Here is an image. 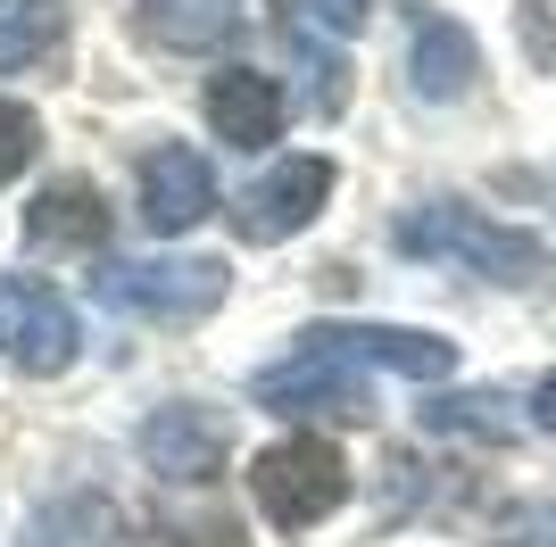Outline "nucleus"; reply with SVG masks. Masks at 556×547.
<instances>
[{
  "instance_id": "obj_20",
  "label": "nucleus",
  "mask_w": 556,
  "mask_h": 547,
  "mask_svg": "<svg viewBox=\"0 0 556 547\" xmlns=\"http://www.w3.org/2000/svg\"><path fill=\"white\" fill-rule=\"evenodd\" d=\"M532 423H540V432H556V373L532 390Z\"/></svg>"
},
{
  "instance_id": "obj_10",
  "label": "nucleus",
  "mask_w": 556,
  "mask_h": 547,
  "mask_svg": "<svg viewBox=\"0 0 556 547\" xmlns=\"http://www.w3.org/2000/svg\"><path fill=\"white\" fill-rule=\"evenodd\" d=\"M208 125H216V141H232V150H275L282 125H291V100H282L275 75L225 67V75H208Z\"/></svg>"
},
{
  "instance_id": "obj_4",
  "label": "nucleus",
  "mask_w": 556,
  "mask_h": 547,
  "mask_svg": "<svg viewBox=\"0 0 556 547\" xmlns=\"http://www.w3.org/2000/svg\"><path fill=\"white\" fill-rule=\"evenodd\" d=\"M75 348H84V323H75L67 291H50L42 274H0V357L17 373H67Z\"/></svg>"
},
{
  "instance_id": "obj_17",
  "label": "nucleus",
  "mask_w": 556,
  "mask_h": 547,
  "mask_svg": "<svg viewBox=\"0 0 556 547\" xmlns=\"http://www.w3.org/2000/svg\"><path fill=\"white\" fill-rule=\"evenodd\" d=\"M42 150V116L25 109V100H0V182H17Z\"/></svg>"
},
{
  "instance_id": "obj_1",
  "label": "nucleus",
  "mask_w": 556,
  "mask_h": 547,
  "mask_svg": "<svg viewBox=\"0 0 556 547\" xmlns=\"http://www.w3.org/2000/svg\"><path fill=\"white\" fill-rule=\"evenodd\" d=\"M399 250L407 257H457V266L490 274V282H515V291L548 282V241H532V232H515V225H490L482 207H465V200L407 207L399 216Z\"/></svg>"
},
{
  "instance_id": "obj_2",
  "label": "nucleus",
  "mask_w": 556,
  "mask_h": 547,
  "mask_svg": "<svg viewBox=\"0 0 556 547\" xmlns=\"http://www.w3.org/2000/svg\"><path fill=\"white\" fill-rule=\"evenodd\" d=\"M225 291H232L225 257H100L92 274L100 307L141 316V323H200L225 307Z\"/></svg>"
},
{
  "instance_id": "obj_8",
  "label": "nucleus",
  "mask_w": 556,
  "mask_h": 547,
  "mask_svg": "<svg viewBox=\"0 0 556 547\" xmlns=\"http://www.w3.org/2000/svg\"><path fill=\"white\" fill-rule=\"evenodd\" d=\"M232 456V423L216 407H159L150 423H141V465L159 481H216Z\"/></svg>"
},
{
  "instance_id": "obj_12",
  "label": "nucleus",
  "mask_w": 556,
  "mask_h": 547,
  "mask_svg": "<svg viewBox=\"0 0 556 547\" xmlns=\"http://www.w3.org/2000/svg\"><path fill=\"white\" fill-rule=\"evenodd\" d=\"M17 547H134V531H125L116 498H100V489H67V498H50L42 514L25 523Z\"/></svg>"
},
{
  "instance_id": "obj_16",
  "label": "nucleus",
  "mask_w": 556,
  "mask_h": 547,
  "mask_svg": "<svg viewBox=\"0 0 556 547\" xmlns=\"http://www.w3.org/2000/svg\"><path fill=\"white\" fill-rule=\"evenodd\" d=\"M59 42V0H0V75L34 67Z\"/></svg>"
},
{
  "instance_id": "obj_7",
  "label": "nucleus",
  "mask_w": 556,
  "mask_h": 547,
  "mask_svg": "<svg viewBox=\"0 0 556 547\" xmlns=\"http://www.w3.org/2000/svg\"><path fill=\"white\" fill-rule=\"evenodd\" d=\"M300 348L341 365H382V373H407V382H448L457 373V348L441 332H407V323H316L300 332Z\"/></svg>"
},
{
  "instance_id": "obj_14",
  "label": "nucleus",
  "mask_w": 556,
  "mask_h": 547,
  "mask_svg": "<svg viewBox=\"0 0 556 547\" xmlns=\"http://www.w3.org/2000/svg\"><path fill=\"white\" fill-rule=\"evenodd\" d=\"M141 34L159 50H225L241 34V9L250 0H134Z\"/></svg>"
},
{
  "instance_id": "obj_9",
  "label": "nucleus",
  "mask_w": 556,
  "mask_h": 547,
  "mask_svg": "<svg viewBox=\"0 0 556 547\" xmlns=\"http://www.w3.org/2000/svg\"><path fill=\"white\" fill-rule=\"evenodd\" d=\"M208 207H216V175H208L200 150L159 141V150L141 158V225L150 232H191Z\"/></svg>"
},
{
  "instance_id": "obj_3",
  "label": "nucleus",
  "mask_w": 556,
  "mask_h": 547,
  "mask_svg": "<svg viewBox=\"0 0 556 547\" xmlns=\"http://www.w3.org/2000/svg\"><path fill=\"white\" fill-rule=\"evenodd\" d=\"M250 498L266 506V523H275V531H316L332 506L349 498V465H341L332 440L291 432V440H275V448H257Z\"/></svg>"
},
{
  "instance_id": "obj_19",
  "label": "nucleus",
  "mask_w": 556,
  "mask_h": 547,
  "mask_svg": "<svg viewBox=\"0 0 556 547\" xmlns=\"http://www.w3.org/2000/svg\"><path fill=\"white\" fill-rule=\"evenodd\" d=\"M316 9V25H332V34H357V25L374 17V0H307Z\"/></svg>"
},
{
  "instance_id": "obj_5",
  "label": "nucleus",
  "mask_w": 556,
  "mask_h": 547,
  "mask_svg": "<svg viewBox=\"0 0 556 547\" xmlns=\"http://www.w3.org/2000/svg\"><path fill=\"white\" fill-rule=\"evenodd\" d=\"M325 200H332V158H316V150L275 158L250 191H241V200H232V232H241L250 250H275V241H291V232L316 225Z\"/></svg>"
},
{
  "instance_id": "obj_11",
  "label": "nucleus",
  "mask_w": 556,
  "mask_h": 547,
  "mask_svg": "<svg viewBox=\"0 0 556 547\" xmlns=\"http://www.w3.org/2000/svg\"><path fill=\"white\" fill-rule=\"evenodd\" d=\"M407 75H416V100H465L473 75H482V50H473V34L457 17H416Z\"/></svg>"
},
{
  "instance_id": "obj_13",
  "label": "nucleus",
  "mask_w": 556,
  "mask_h": 547,
  "mask_svg": "<svg viewBox=\"0 0 556 547\" xmlns=\"http://www.w3.org/2000/svg\"><path fill=\"white\" fill-rule=\"evenodd\" d=\"M25 232H34V250H100L109 241V200H100L92 182H50L42 200H34V216H25Z\"/></svg>"
},
{
  "instance_id": "obj_18",
  "label": "nucleus",
  "mask_w": 556,
  "mask_h": 547,
  "mask_svg": "<svg viewBox=\"0 0 556 547\" xmlns=\"http://www.w3.org/2000/svg\"><path fill=\"white\" fill-rule=\"evenodd\" d=\"M498 547H556V498L515 506L507 523H498Z\"/></svg>"
},
{
  "instance_id": "obj_15",
  "label": "nucleus",
  "mask_w": 556,
  "mask_h": 547,
  "mask_svg": "<svg viewBox=\"0 0 556 547\" xmlns=\"http://www.w3.org/2000/svg\"><path fill=\"white\" fill-rule=\"evenodd\" d=\"M424 432H448V440H515V415L498 390H448L424 407Z\"/></svg>"
},
{
  "instance_id": "obj_6",
  "label": "nucleus",
  "mask_w": 556,
  "mask_h": 547,
  "mask_svg": "<svg viewBox=\"0 0 556 547\" xmlns=\"http://www.w3.org/2000/svg\"><path fill=\"white\" fill-rule=\"evenodd\" d=\"M250 407L291 415V423H366L374 398H366V382H357V365L300 348L291 365H266V373L250 382Z\"/></svg>"
}]
</instances>
